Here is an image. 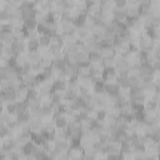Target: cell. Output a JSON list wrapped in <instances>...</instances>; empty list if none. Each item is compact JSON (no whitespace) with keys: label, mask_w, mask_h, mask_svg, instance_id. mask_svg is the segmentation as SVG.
<instances>
[{"label":"cell","mask_w":160,"mask_h":160,"mask_svg":"<svg viewBox=\"0 0 160 160\" xmlns=\"http://www.w3.org/2000/svg\"><path fill=\"white\" fill-rule=\"evenodd\" d=\"M28 125H29V128L31 129L32 132H36V131H41L44 121H42L41 118H31Z\"/></svg>","instance_id":"6da1fadb"},{"label":"cell","mask_w":160,"mask_h":160,"mask_svg":"<svg viewBox=\"0 0 160 160\" xmlns=\"http://www.w3.org/2000/svg\"><path fill=\"white\" fill-rule=\"evenodd\" d=\"M54 146L61 150L62 152H65V151H69L70 149V141L68 139H56L54 141Z\"/></svg>","instance_id":"7a4b0ae2"},{"label":"cell","mask_w":160,"mask_h":160,"mask_svg":"<svg viewBox=\"0 0 160 160\" xmlns=\"http://www.w3.org/2000/svg\"><path fill=\"white\" fill-rule=\"evenodd\" d=\"M128 16V10L126 9H112V19L118 20V21H125Z\"/></svg>","instance_id":"3957f363"},{"label":"cell","mask_w":160,"mask_h":160,"mask_svg":"<svg viewBox=\"0 0 160 160\" xmlns=\"http://www.w3.org/2000/svg\"><path fill=\"white\" fill-rule=\"evenodd\" d=\"M26 46H28V51H39L40 44H39L38 39H28Z\"/></svg>","instance_id":"277c9868"},{"label":"cell","mask_w":160,"mask_h":160,"mask_svg":"<svg viewBox=\"0 0 160 160\" xmlns=\"http://www.w3.org/2000/svg\"><path fill=\"white\" fill-rule=\"evenodd\" d=\"M28 101H29V110H38V109L41 108V99L39 96L34 98V99H30Z\"/></svg>","instance_id":"5b68a950"},{"label":"cell","mask_w":160,"mask_h":160,"mask_svg":"<svg viewBox=\"0 0 160 160\" xmlns=\"http://www.w3.org/2000/svg\"><path fill=\"white\" fill-rule=\"evenodd\" d=\"M38 40H39L40 48H49L50 44H51V39H50V36H48V35H39Z\"/></svg>","instance_id":"8992f818"},{"label":"cell","mask_w":160,"mask_h":160,"mask_svg":"<svg viewBox=\"0 0 160 160\" xmlns=\"http://www.w3.org/2000/svg\"><path fill=\"white\" fill-rule=\"evenodd\" d=\"M152 68L155 71H160V60H155L152 62Z\"/></svg>","instance_id":"52a82bcc"},{"label":"cell","mask_w":160,"mask_h":160,"mask_svg":"<svg viewBox=\"0 0 160 160\" xmlns=\"http://www.w3.org/2000/svg\"><path fill=\"white\" fill-rule=\"evenodd\" d=\"M158 160H160V154H158Z\"/></svg>","instance_id":"ba28073f"}]
</instances>
